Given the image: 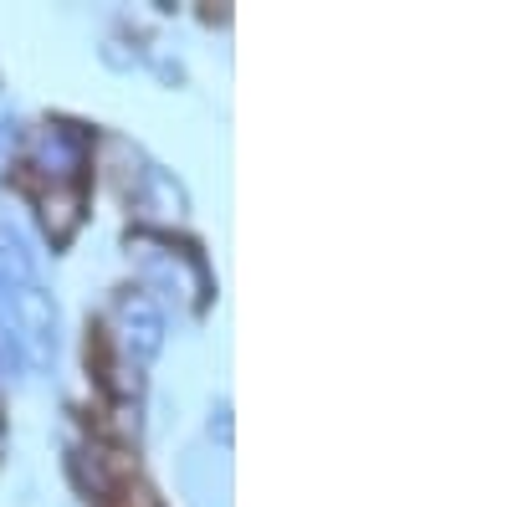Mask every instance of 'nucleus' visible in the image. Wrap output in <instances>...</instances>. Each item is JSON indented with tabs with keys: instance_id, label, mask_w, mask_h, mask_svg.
<instances>
[{
	"instance_id": "obj_1",
	"label": "nucleus",
	"mask_w": 512,
	"mask_h": 507,
	"mask_svg": "<svg viewBox=\"0 0 512 507\" xmlns=\"http://www.w3.org/2000/svg\"><path fill=\"white\" fill-rule=\"evenodd\" d=\"M0 323L16 333V344L26 354V369L52 364V354H57V308H52V298L36 282L11 292V298L0 303Z\"/></svg>"
},
{
	"instance_id": "obj_2",
	"label": "nucleus",
	"mask_w": 512,
	"mask_h": 507,
	"mask_svg": "<svg viewBox=\"0 0 512 507\" xmlns=\"http://www.w3.org/2000/svg\"><path fill=\"white\" fill-rule=\"evenodd\" d=\"M113 333H118L123 359L134 364H149L164 349V313L144 287H123L113 298Z\"/></svg>"
},
{
	"instance_id": "obj_3",
	"label": "nucleus",
	"mask_w": 512,
	"mask_h": 507,
	"mask_svg": "<svg viewBox=\"0 0 512 507\" xmlns=\"http://www.w3.org/2000/svg\"><path fill=\"white\" fill-rule=\"evenodd\" d=\"M31 164L47 175L52 185H77L82 164H88V144H82L67 123H47L31 144Z\"/></svg>"
},
{
	"instance_id": "obj_4",
	"label": "nucleus",
	"mask_w": 512,
	"mask_h": 507,
	"mask_svg": "<svg viewBox=\"0 0 512 507\" xmlns=\"http://www.w3.org/2000/svg\"><path fill=\"white\" fill-rule=\"evenodd\" d=\"M128 195H134V200L149 210V216H159V221H180V216H185V205H190L185 190H180V180L169 175V169H159V164H144Z\"/></svg>"
},
{
	"instance_id": "obj_5",
	"label": "nucleus",
	"mask_w": 512,
	"mask_h": 507,
	"mask_svg": "<svg viewBox=\"0 0 512 507\" xmlns=\"http://www.w3.org/2000/svg\"><path fill=\"white\" fill-rule=\"evenodd\" d=\"M31 282H36V262H31L26 236L11 221H0V303H6L11 292L31 287Z\"/></svg>"
},
{
	"instance_id": "obj_6",
	"label": "nucleus",
	"mask_w": 512,
	"mask_h": 507,
	"mask_svg": "<svg viewBox=\"0 0 512 507\" xmlns=\"http://www.w3.org/2000/svg\"><path fill=\"white\" fill-rule=\"evenodd\" d=\"M21 374H26V354H21V344H16V333L0 323V379H11V385H16Z\"/></svg>"
},
{
	"instance_id": "obj_7",
	"label": "nucleus",
	"mask_w": 512,
	"mask_h": 507,
	"mask_svg": "<svg viewBox=\"0 0 512 507\" xmlns=\"http://www.w3.org/2000/svg\"><path fill=\"white\" fill-rule=\"evenodd\" d=\"M11 129V113H6V98H0V134Z\"/></svg>"
}]
</instances>
